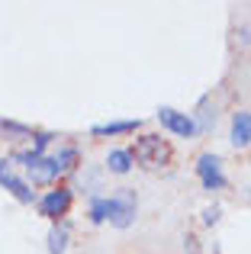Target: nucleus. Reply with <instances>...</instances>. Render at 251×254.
Instances as JSON below:
<instances>
[{
	"instance_id": "obj_1",
	"label": "nucleus",
	"mask_w": 251,
	"mask_h": 254,
	"mask_svg": "<svg viewBox=\"0 0 251 254\" xmlns=\"http://www.w3.org/2000/svg\"><path fill=\"white\" fill-rule=\"evenodd\" d=\"M132 161L145 171H158L171 161V145L164 142L161 135H138L135 138V148L129 151Z\"/></svg>"
},
{
	"instance_id": "obj_2",
	"label": "nucleus",
	"mask_w": 251,
	"mask_h": 254,
	"mask_svg": "<svg viewBox=\"0 0 251 254\" xmlns=\"http://www.w3.org/2000/svg\"><path fill=\"white\" fill-rule=\"evenodd\" d=\"M16 161L26 164V174H29L32 184H55V180L62 177V168L55 164V158H52V155L32 158L29 151H23V155H16Z\"/></svg>"
},
{
	"instance_id": "obj_3",
	"label": "nucleus",
	"mask_w": 251,
	"mask_h": 254,
	"mask_svg": "<svg viewBox=\"0 0 251 254\" xmlns=\"http://www.w3.org/2000/svg\"><path fill=\"white\" fill-rule=\"evenodd\" d=\"M135 212H138V206H135V196L129 190L110 196V225L113 229H129L135 222Z\"/></svg>"
},
{
	"instance_id": "obj_4",
	"label": "nucleus",
	"mask_w": 251,
	"mask_h": 254,
	"mask_svg": "<svg viewBox=\"0 0 251 254\" xmlns=\"http://www.w3.org/2000/svg\"><path fill=\"white\" fill-rule=\"evenodd\" d=\"M158 123H161L168 132L181 135V138H193L196 135V119L187 116V113H181V110H174V106H161V110H158Z\"/></svg>"
},
{
	"instance_id": "obj_5",
	"label": "nucleus",
	"mask_w": 251,
	"mask_h": 254,
	"mask_svg": "<svg viewBox=\"0 0 251 254\" xmlns=\"http://www.w3.org/2000/svg\"><path fill=\"white\" fill-rule=\"evenodd\" d=\"M196 174H200L203 190H222L226 187V174H222V161L219 155H200L196 158Z\"/></svg>"
},
{
	"instance_id": "obj_6",
	"label": "nucleus",
	"mask_w": 251,
	"mask_h": 254,
	"mask_svg": "<svg viewBox=\"0 0 251 254\" xmlns=\"http://www.w3.org/2000/svg\"><path fill=\"white\" fill-rule=\"evenodd\" d=\"M0 187H3L13 199H19V203H32V199H36V190H32L23 177H16V174H13V168H10V161H6V158L0 161Z\"/></svg>"
},
{
	"instance_id": "obj_7",
	"label": "nucleus",
	"mask_w": 251,
	"mask_h": 254,
	"mask_svg": "<svg viewBox=\"0 0 251 254\" xmlns=\"http://www.w3.org/2000/svg\"><path fill=\"white\" fill-rule=\"evenodd\" d=\"M71 206V190L68 187H55V190H49L42 199H39V212H42L45 219H62L64 212H68Z\"/></svg>"
},
{
	"instance_id": "obj_8",
	"label": "nucleus",
	"mask_w": 251,
	"mask_h": 254,
	"mask_svg": "<svg viewBox=\"0 0 251 254\" xmlns=\"http://www.w3.org/2000/svg\"><path fill=\"white\" fill-rule=\"evenodd\" d=\"M229 142L235 145V148H248L251 145V113L242 110L232 116V132H229Z\"/></svg>"
},
{
	"instance_id": "obj_9",
	"label": "nucleus",
	"mask_w": 251,
	"mask_h": 254,
	"mask_svg": "<svg viewBox=\"0 0 251 254\" xmlns=\"http://www.w3.org/2000/svg\"><path fill=\"white\" fill-rule=\"evenodd\" d=\"M132 164H135V161H132L129 148H113V151L107 155V168H110V174H120V177H123V174L132 171Z\"/></svg>"
},
{
	"instance_id": "obj_10",
	"label": "nucleus",
	"mask_w": 251,
	"mask_h": 254,
	"mask_svg": "<svg viewBox=\"0 0 251 254\" xmlns=\"http://www.w3.org/2000/svg\"><path fill=\"white\" fill-rule=\"evenodd\" d=\"M142 119H120V123H103L94 126V135H123V132H135Z\"/></svg>"
},
{
	"instance_id": "obj_11",
	"label": "nucleus",
	"mask_w": 251,
	"mask_h": 254,
	"mask_svg": "<svg viewBox=\"0 0 251 254\" xmlns=\"http://www.w3.org/2000/svg\"><path fill=\"white\" fill-rule=\"evenodd\" d=\"M90 222H110V196H94L90 199Z\"/></svg>"
},
{
	"instance_id": "obj_12",
	"label": "nucleus",
	"mask_w": 251,
	"mask_h": 254,
	"mask_svg": "<svg viewBox=\"0 0 251 254\" xmlns=\"http://www.w3.org/2000/svg\"><path fill=\"white\" fill-rule=\"evenodd\" d=\"M68 248V229L64 225H55V229L49 232V254H64Z\"/></svg>"
},
{
	"instance_id": "obj_13",
	"label": "nucleus",
	"mask_w": 251,
	"mask_h": 254,
	"mask_svg": "<svg viewBox=\"0 0 251 254\" xmlns=\"http://www.w3.org/2000/svg\"><path fill=\"white\" fill-rule=\"evenodd\" d=\"M52 158H55V164H58V168H62V174H64V171L74 168V161H77V148H62L58 155H52Z\"/></svg>"
},
{
	"instance_id": "obj_14",
	"label": "nucleus",
	"mask_w": 251,
	"mask_h": 254,
	"mask_svg": "<svg viewBox=\"0 0 251 254\" xmlns=\"http://www.w3.org/2000/svg\"><path fill=\"white\" fill-rule=\"evenodd\" d=\"M0 129L6 132V135H19V138H32V129H26V126L19 123H10V119H0Z\"/></svg>"
},
{
	"instance_id": "obj_15",
	"label": "nucleus",
	"mask_w": 251,
	"mask_h": 254,
	"mask_svg": "<svg viewBox=\"0 0 251 254\" xmlns=\"http://www.w3.org/2000/svg\"><path fill=\"white\" fill-rule=\"evenodd\" d=\"M32 138H36V142H32V151H29V155H32V158H42L45 145H49V142H52V138H55V135H52V132H36V135H32Z\"/></svg>"
},
{
	"instance_id": "obj_16",
	"label": "nucleus",
	"mask_w": 251,
	"mask_h": 254,
	"mask_svg": "<svg viewBox=\"0 0 251 254\" xmlns=\"http://www.w3.org/2000/svg\"><path fill=\"white\" fill-rule=\"evenodd\" d=\"M219 206H209V209L206 212H203V222H206V225H216V222H219Z\"/></svg>"
}]
</instances>
